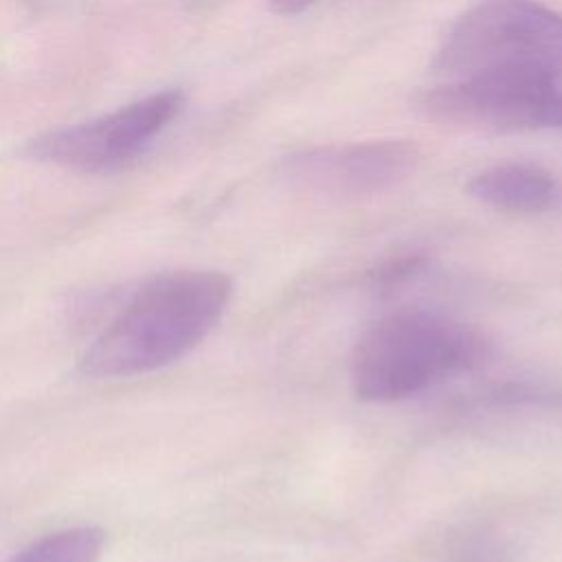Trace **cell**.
I'll use <instances>...</instances> for the list:
<instances>
[{
    "instance_id": "cell-3",
    "label": "cell",
    "mask_w": 562,
    "mask_h": 562,
    "mask_svg": "<svg viewBox=\"0 0 562 562\" xmlns=\"http://www.w3.org/2000/svg\"><path fill=\"white\" fill-rule=\"evenodd\" d=\"M525 66L562 75V13L538 0L474 4L450 26L432 61L443 79Z\"/></svg>"
},
{
    "instance_id": "cell-1",
    "label": "cell",
    "mask_w": 562,
    "mask_h": 562,
    "mask_svg": "<svg viewBox=\"0 0 562 562\" xmlns=\"http://www.w3.org/2000/svg\"><path fill=\"white\" fill-rule=\"evenodd\" d=\"M233 279L220 270H171L145 279L79 358L90 380L158 371L193 351L220 323Z\"/></svg>"
},
{
    "instance_id": "cell-6",
    "label": "cell",
    "mask_w": 562,
    "mask_h": 562,
    "mask_svg": "<svg viewBox=\"0 0 562 562\" xmlns=\"http://www.w3.org/2000/svg\"><path fill=\"white\" fill-rule=\"evenodd\" d=\"M419 165V147L408 140H364L310 147L281 165L285 180L327 200H362L404 182Z\"/></svg>"
},
{
    "instance_id": "cell-4",
    "label": "cell",
    "mask_w": 562,
    "mask_h": 562,
    "mask_svg": "<svg viewBox=\"0 0 562 562\" xmlns=\"http://www.w3.org/2000/svg\"><path fill=\"white\" fill-rule=\"evenodd\" d=\"M417 108L432 121L472 132L562 130V75L544 68H496L426 90Z\"/></svg>"
},
{
    "instance_id": "cell-2",
    "label": "cell",
    "mask_w": 562,
    "mask_h": 562,
    "mask_svg": "<svg viewBox=\"0 0 562 562\" xmlns=\"http://www.w3.org/2000/svg\"><path fill=\"white\" fill-rule=\"evenodd\" d=\"M487 345L470 325L435 310L406 307L373 323L351 356L353 393L400 402L476 369Z\"/></svg>"
},
{
    "instance_id": "cell-8",
    "label": "cell",
    "mask_w": 562,
    "mask_h": 562,
    "mask_svg": "<svg viewBox=\"0 0 562 562\" xmlns=\"http://www.w3.org/2000/svg\"><path fill=\"white\" fill-rule=\"evenodd\" d=\"M105 533L92 525H77L44 533L7 562H99Z\"/></svg>"
},
{
    "instance_id": "cell-9",
    "label": "cell",
    "mask_w": 562,
    "mask_h": 562,
    "mask_svg": "<svg viewBox=\"0 0 562 562\" xmlns=\"http://www.w3.org/2000/svg\"><path fill=\"white\" fill-rule=\"evenodd\" d=\"M446 562H512L509 542L487 525H465L457 529L443 551Z\"/></svg>"
},
{
    "instance_id": "cell-5",
    "label": "cell",
    "mask_w": 562,
    "mask_h": 562,
    "mask_svg": "<svg viewBox=\"0 0 562 562\" xmlns=\"http://www.w3.org/2000/svg\"><path fill=\"white\" fill-rule=\"evenodd\" d=\"M182 103L180 90H160L99 119L46 132L29 143L26 154L75 171H114L143 154L182 110Z\"/></svg>"
},
{
    "instance_id": "cell-10",
    "label": "cell",
    "mask_w": 562,
    "mask_h": 562,
    "mask_svg": "<svg viewBox=\"0 0 562 562\" xmlns=\"http://www.w3.org/2000/svg\"><path fill=\"white\" fill-rule=\"evenodd\" d=\"M316 0H270V9L279 15H296L310 9Z\"/></svg>"
},
{
    "instance_id": "cell-7",
    "label": "cell",
    "mask_w": 562,
    "mask_h": 562,
    "mask_svg": "<svg viewBox=\"0 0 562 562\" xmlns=\"http://www.w3.org/2000/svg\"><path fill=\"white\" fill-rule=\"evenodd\" d=\"M468 193L498 211L542 213L560 200V182L551 171L531 162H505L479 171Z\"/></svg>"
}]
</instances>
